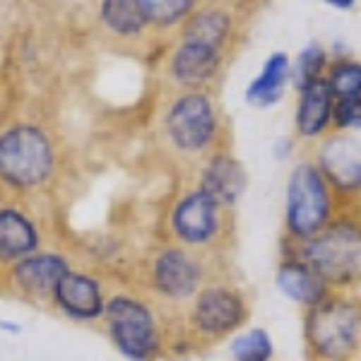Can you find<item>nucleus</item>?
Wrapping results in <instances>:
<instances>
[{"instance_id":"393cba45","label":"nucleus","mask_w":361,"mask_h":361,"mask_svg":"<svg viewBox=\"0 0 361 361\" xmlns=\"http://www.w3.org/2000/svg\"><path fill=\"white\" fill-rule=\"evenodd\" d=\"M337 128H361V99H345L333 109Z\"/></svg>"},{"instance_id":"f03ea898","label":"nucleus","mask_w":361,"mask_h":361,"mask_svg":"<svg viewBox=\"0 0 361 361\" xmlns=\"http://www.w3.org/2000/svg\"><path fill=\"white\" fill-rule=\"evenodd\" d=\"M306 337L316 357L325 361H345L359 345L361 311L345 299L320 301L308 313Z\"/></svg>"},{"instance_id":"39448f33","label":"nucleus","mask_w":361,"mask_h":361,"mask_svg":"<svg viewBox=\"0 0 361 361\" xmlns=\"http://www.w3.org/2000/svg\"><path fill=\"white\" fill-rule=\"evenodd\" d=\"M109 316V330L116 342V347L128 359L145 361L157 352L159 337H157L154 318L142 304L128 299V296H114L104 306Z\"/></svg>"},{"instance_id":"1a4fd4ad","label":"nucleus","mask_w":361,"mask_h":361,"mask_svg":"<svg viewBox=\"0 0 361 361\" xmlns=\"http://www.w3.org/2000/svg\"><path fill=\"white\" fill-rule=\"evenodd\" d=\"M318 171L340 190L361 188V145L345 135L330 137L320 147Z\"/></svg>"},{"instance_id":"aec40b11","label":"nucleus","mask_w":361,"mask_h":361,"mask_svg":"<svg viewBox=\"0 0 361 361\" xmlns=\"http://www.w3.org/2000/svg\"><path fill=\"white\" fill-rule=\"evenodd\" d=\"M102 17L111 32L123 34V37L137 34L147 25V17L140 8V0L137 3H133V0H109V3L102 5Z\"/></svg>"},{"instance_id":"f3484780","label":"nucleus","mask_w":361,"mask_h":361,"mask_svg":"<svg viewBox=\"0 0 361 361\" xmlns=\"http://www.w3.org/2000/svg\"><path fill=\"white\" fill-rule=\"evenodd\" d=\"M37 248V229L25 214L15 209H0V258H27Z\"/></svg>"},{"instance_id":"20e7f679","label":"nucleus","mask_w":361,"mask_h":361,"mask_svg":"<svg viewBox=\"0 0 361 361\" xmlns=\"http://www.w3.org/2000/svg\"><path fill=\"white\" fill-rule=\"evenodd\" d=\"M330 219V193L323 173L313 164H299L287 183V229L296 238L318 236Z\"/></svg>"},{"instance_id":"f8f14e48","label":"nucleus","mask_w":361,"mask_h":361,"mask_svg":"<svg viewBox=\"0 0 361 361\" xmlns=\"http://www.w3.org/2000/svg\"><path fill=\"white\" fill-rule=\"evenodd\" d=\"M56 301L58 306L73 318H97L104 311L102 292H99V284L87 275H75L68 272L66 277L58 282L56 287Z\"/></svg>"},{"instance_id":"9b49d317","label":"nucleus","mask_w":361,"mask_h":361,"mask_svg":"<svg viewBox=\"0 0 361 361\" xmlns=\"http://www.w3.org/2000/svg\"><path fill=\"white\" fill-rule=\"evenodd\" d=\"M335 99L323 78L301 87L299 109H296V128L304 137H316L330 126Z\"/></svg>"},{"instance_id":"5701e85b","label":"nucleus","mask_w":361,"mask_h":361,"mask_svg":"<svg viewBox=\"0 0 361 361\" xmlns=\"http://www.w3.org/2000/svg\"><path fill=\"white\" fill-rule=\"evenodd\" d=\"M147 22H159V25H171L180 20L185 13H190L193 3L188 0H140Z\"/></svg>"},{"instance_id":"4be33fe9","label":"nucleus","mask_w":361,"mask_h":361,"mask_svg":"<svg viewBox=\"0 0 361 361\" xmlns=\"http://www.w3.org/2000/svg\"><path fill=\"white\" fill-rule=\"evenodd\" d=\"M333 92V99H361V63H337L330 70V78L325 80Z\"/></svg>"},{"instance_id":"9d476101","label":"nucleus","mask_w":361,"mask_h":361,"mask_svg":"<svg viewBox=\"0 0 361 361\" xmlns=\"http://www.w3.org/2000/svg\"><path fill=\"white\" fill-rule=\"evenodd\" d=\"M200 265L178 248L161 253L154 265L157 287L171 299H188L200 284Z\"/></svg>"},{"instance_id":"dca6fc26","label":"nucleus","mask_w":361,"mask_h":361,"mask_svg":"<svg viewBox=\"0 0 361 361\" xmlns=\"http://www.w3.org/2000/svg\"><path fill=\"white\" fill-rule=\"evenodd\" d=\"M219 68V51L209 49L202 44H190L183 42L180 49L173 56L171 70L176 75V80L180 85L197 87L202 82H207Z\"/></svg>"},{"instance_id":"7ed1b4c3","label":"nucleus","mask_w":361,"mask_h":361,"mask_svg":"<svg viewBox=\"0 0 361 361\" xmlns=\"http://www.w3.org/2000/svg\"><path fill=\"white\" fill-rule=\"evenodd\" d=\"M54 166L49 137L34 126H15L0 135V176L8 183L37 185Z\"/></svg>"},{"instance_id":"0eeeda50","label":"nucleus","mask_w":361,"mask_h":361,"mask_svg":"<svg viewBox=\"0 0 361 361\" xmlns=\"http://www.w3.org/2000/svg\"><path fill=\"white\" fill-rule=\"evenodd\" d=\"M171 224L180 241L190 243V246H200V243H207L217 234L219 205L207 193L197 190V193L185 195L178 202L176 209H173Z\"/></svg>"},{"instance_id":"412c9836","label":"nucleus","mask_w":361,"mask_h":361,"mask_svg":"<svg viewBox=\"0 0 361 361\" xmlns=\"http://www.w3.org/2000/svg\"><path fill=\"white\" fill-rule=\"evenodd\" d=\"M231 357L236 361H270L272 340L263 328H253L248 333L234 337L231 342Z\"/></svg>"},{"instance_id":"a878e982","label":"nucleus","mask_w":361,"mask_h":361,"mask_svg":"<svg viewBox=\"0 0 361 361\" xmlns=\"http://www.w3.org/2000/svg\"><path fill=\"white\" fill-rule=\"evenodd\" d=\"M328 5H333V8H340V10H349L354 3H352V0H330Z\"/></svg>"},{"instance_id":"ddd939ff","label":"nucleus","mask_w":361,"mask_h":361,"mask_svg":"<svg viewBox=\"0 0 361 361\" xmlns=\"http://www.w3.org/2000/svg\"><path fill=\"white\" fill-rule=\"evenodd\" d=\"M246 188V173L241 164L226 154L214 157L202 173V193H207L217 205H234Z\"/></svg>"},{"instance_id":"423d86ee","label":"nucleus","mask_w":361,"mask_h":361,"mask_svg":"<svg viewBox=\"0 0 361 361\" xmlns=\"http://www.w3.org/2000/svg\"><path fill=\"white\" fill-rule=\"evenodd\" d=\"M166 130L171 142L183 152L205 149L217 130V116L205 94H185L166 116Z\"/></svg>"},{"instance_id":"4468645a","label":"nucleus","mask_w":361,"mask_h":361,"mask_svg":"<svg viewBox=\"0 0 361 361\" xmlns=\"http://www.w3.org/2000/svg\"><path fill=\"white\" fill-rule=\"evenodd\" d=\"M68 275V263L61 255H27L15 267V279L22 289L32 294L56 292L58 282Z\"/></svg>"},{"instance_id":"6ab92c4d","label":"nucleus","mask_w":361,"mask_h":361,"mask_svg":"<svg viewBox=\"0 0 361 361\" xmlns=\"http://www.w3.org/2000/svg\"><path fill=\"white\" fill-rule=\"evenodd\" d=\"M226 34H229V17H226V13H222V10H202L188 22V27L183 32V42L202 44L219 51Z\"/></svg>"},{"instance_id":"2eb2a0df","label":"nucleus","mask_w":361,"mask_h":361,"mask_svg":"<svg viewBox=\"0 0 361 361\" xmlns=\"http://www.w3.org/2000/svg\"><path fill=\"white\" fill-rule=\"evenodd\" d=\"M277 287L282 289L284 296L299 301V304H308L311 308L325 301V292H328V284L301 260H289L279 267Z\"/></svg>"},{"instance_id":"f257e3e1","label":"nucleus","mask_w":361,"mask_h":361,"mask_svg":"<svg viewBox=\"0 0 361 361\" xmlns=\"http://www.w3.org/2000/svg\"><path fill=\"white\" fill-rule=\"evenodd\" d=\"M306 263L328 287H349L361 282V226L337 222L308 238L301 248Z\"/></svg>"},{"instance_id":"b1692460","label":"nucleus","mask_w":361,"mask_h":361,"mask_svg":"<svg viewBox=\"0 0 361 361\" xmlns=\"http://www.w3.org/2000/svg\"><path fill=\"white\" fill-rule=\"evenodd\" d=\"M323 66H325V51L320 49L318 44L306 46L304 54L299 56V68H296V73H299V85L304 87L308 82H313V80H318V73Z\"/></svg>"},{"instance_id":"6e6552de","label":"nucleus","mask_w":361,"mask_h":361,"mask_svg":"<svg viewBox=\"0 0 361 361\" xmlns=\"http://www.w3.org/2000/svg\"><path fill=\"white\" fill-rule=\"evenodd\" d=\"M195 325L207 335H226L243 320V301L236 292L209 287L195 301Z\"/></svg>"},{"instance_id":"a211bd4d","label":"nucleus","mask_w":361,"mask_h":361,"mask_svg":"<svg viewBox=\"0 0 361 361\" xmlns=\"http://www.w3.org/2000/svg\"><path fill=\"white\" fill-rule=\"evenodd\" d=\"M289 78V58L284 54H272L265 61L263 73L248 85L246 99L255 106H270L275 104L284 92Z\"/></svg>"}]
</instances>
